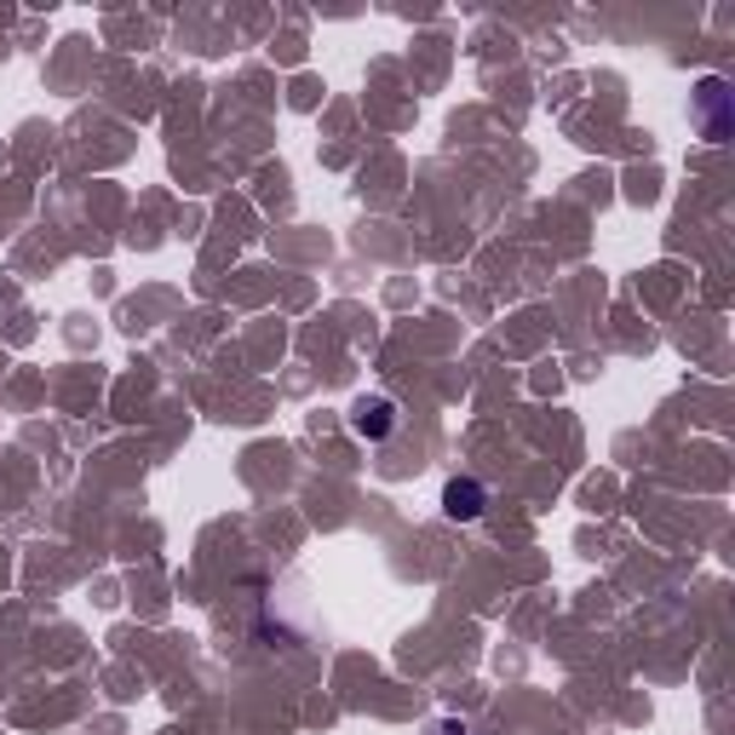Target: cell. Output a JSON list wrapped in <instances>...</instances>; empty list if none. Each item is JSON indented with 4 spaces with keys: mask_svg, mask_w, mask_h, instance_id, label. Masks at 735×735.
<instances>
[{
    "mask_svg": "<svg viewBox=\"0 0 735 735\" xmlns=\"http://www.w3.org/2000/svg\"><path fill=\"white\" fill-rule=\"evenodd\" d=\"M391 425H397V409L386 397H363L357 409H350V431H357V437H386Z\"/></svg>",
    "mask_w": 735,
    "mask_h": 735,
    "instance_id": "obj_1",
    "label": "cell"
},
{
    "mask_svg": "<svg viewBox=\"0 0 735 735\" xmlns=\"http://www.w3.org/2000/svg\"><path fill=\"white\" fill-rule=\"evenodd\" d=\"M483 489H477V483H448L443 489V512L448 517H460V523H471V517H483Z\"/></svg>",
    "mask_w": 735,
    "mask_h": 735,
    "instance_id": "obj_2",
    "label": "cell"
}]
</instances>
